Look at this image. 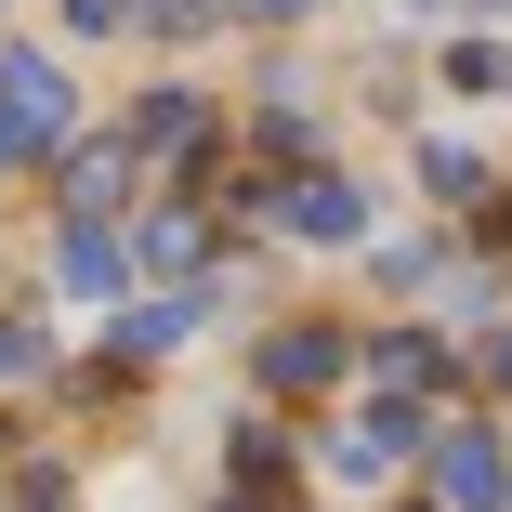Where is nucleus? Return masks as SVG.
I'll use <instances>...</instances> for the list:
<instances>
[{
	"label": "nucleus",
	"instance_id": "1",
	"mask_svg": "<svg viewBox=\"0 0 512 512\" xmlns=\"http://www.w3.org/2000/svg\"><path fill=\"white\" fill-rule=\"evenodd\" d=\"M0 106H14L40 145H66V119H79V106H66V66H53V53H0Z\"/></svg>",
	"mask_w": 512,
	"mask_h": 512
},
{
	"label": "nucleus",
	"instance_id": "2",
	"mask_svg": "<svg viewBox=\"0 0 512 512\" xmlns=\"http://www.w3.org/2000/svg\"><path fill=\"white\" fill-rule=\"evenodd\" d=\"M434 486H447L460 512H499V486H512V473H499V434H473V421L434 434Z\"/></svg>",
	"mask_w": 512,
	"mask_h": 512
},
{
	"label": "nucleus",
	"instance_id": "3",
	"mask_svg": "<svg viewBox=\"0 0 512 512\" xmlns=\"http://www.w3.org/2000/svg\"><path fill=\"white\" fill-rule=\"evenodd\" d=\"M276 224H289V237H355L368 211H355V184H329V171H316V184H289V197H276Z\"/></svg>",
	"mask_w": 512,
	"mask_h": 512
},
{
	"label": "nucleus",
	"instance_id": "4",
	"mask_svg": "<svg viewBox=\"0 0 512 512\" xmlns=\"http://www.w3.org/2000/svg\"><path fill=\"white\" fill-rule=\"evenodd\" d=\"M329 368H342V342H329V329H276V342H263V381H276V394H316Z\"/></svg>",
	"mask_w": 512,
	"mask_h": 512
},
{
	"label": "nucleus",
	"instance_id": "5",
	"mask_svg": "<svg viewBox=\"0 0 512 512\" xmlns=\"http://www.w3.org/2000/svg\"><path fill=\"white\" fill-rule=\"evenodd\" d=\"M407 447H421V421H407V407H381V421H355V434H342L329 460H342V473H394Z\"/></svg>",
	"mask_w": 512,
	"mask_h": 512
},
{
	"label": "nucleus",
	"instance_id": "6",
	"mask_svg": "<svg viewBox=\"0 0 512 512\" xmlns=\"http://www.w3.org/2000/svg\"><path fill=\"white\" fill-rule=\"evenodd\" d=\"M119 184H132V158H119V145H106V158H79V171H66V197H79V224H92V211H119Z\"/></svg>",
	"mask_w": 512,
	"mask_h": 512
},
{
	"label": "nucleus",
	"instance_id": "7",
	"mask_svg": "<svg viewBox=\"0 0 512 512\" xmlns=\"http://www.w3.org/2000/svg\"><path fill=\"white\" fill-rule=\"evenodd\" d=\"M66 289H119V237H106V224L66 237Z\"/></svg>",
	"mask_w": 512,
	"mask_h": 512
},
{
	"label": "nucleus",
	"instance_id": "8",
	"mask_svg": "<svg viewBox=\"0 0 512 512\" xmlns=\"http://www.w3.org/2000/svg\"><path fill=\"white\" fill-rule=\"evenodd\" d=\"M132 145H145V158H171V145H197V106H184V92H158V106L132 119Z\"/></svg>",
	"mask_w": 512,
	"mask_h": 512
},
{
	"label": "nucleus",
	"instance_id": "9",
	"mask_svg": "<svg viewBox=\"0 0 512 512\" xmlns=\"http://www.w3.org/2000/svg\"><path fill=\"white\" fill-rule=\"evenodd\" d=\"M119 342H132V355H171V342H184V302H145V316H119Z\"/></svg>",
	"mask_w": 512,
	"mask_h": 512
},
{
	"label": "nucleus",
	"instance_id": "10",
	"mask_svg": "<svg viewBox=\"0 0 512 512\" xmlns=\"http://www.w3.org/2000/svg\"><path fill=\"white\" fill-rule=\"evenodd\" d=\"M145 263H158V276H197V224H184V211H171V224H145Z\"/></svg>",
	"mask_w": 512,
	"mask_h": 512
},
{
	"label": "nucleus",
	"instance_id": "11",
	"mask_svg": "<svg viewBox=\"0 0 512 512\" xmlns=\"http://www.w3.org/2000/svg\"><path fill=\"white\" fill-rule=\"evenodd\" d=\"M40 368V329H0V381H27Z\"/></svg>",
	"mask_w": 512,
	"mask_h": 512
},
{
	"label": "nucleus",
	"instance_id": "12",
	"mask_svg": "<svg viewBox=\"0 0 512 512\" xmlns=\"http://www.w3.org/2000/svg\"><path fill=\"white\" fill-rule=\"evenodd\" d=\"M66 14H79L92 40H106V27H132V0H66Z\"/></svg>",
	"mask_w": 512,
	"mask_h": 512
},
{
	"label": "nucleus",
	"instance_id": "13",
	"mask_svg": "<svg viewBox=\"0 0 512 512\" xmlns=\"http://www.w3.org/2000/svg\"><path fill=\"white\" fill-rule=\"evenodd\" d=\"M14 158H40V132H27L14 106H0V171H14Z\"/></svg>",
	"mask_w": 512,
	"mask_h": 512
},
{
	"label": "nucleus",
	"instance_id": "14",
	"mask_svg": "<svg viewBox=\"0 0 512 512\" xmlns=\"http://www.w3.org/2000/svg\"><path fill=\"white\" fill-rule=\"evenodd\" d=\"M486 368H499V381H512V329H499V342H486Z\"/></svg>",
	"mask_w": 512,
	"mask_h": 512
}]
</instances>
